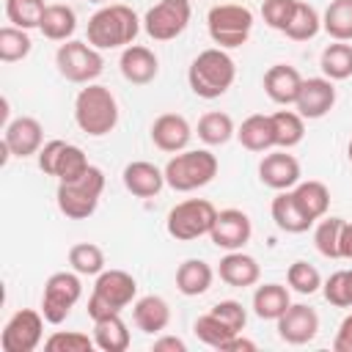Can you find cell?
<instances>
[{
    "label": "cell",
    "mask_w": 352,
    "mask_h": 352,
    "mask_svg": "<svg viewBox=\"0 0 352 352\" xmlns=\"http://www.w3.org/2000/svg\"><path fill=\"white\" fill-rule=\"evenodd\" d=\"M143 28V19L124 6V3H110L102 6L91 19H88V44L96 50H118L135 44L138 33Z\"/></svg>",
    "instance_id": "obj_1"
},
{
    "label": "cell",
    "mask_w": 352,
    "mask_h": 352,
    "mask_svg": "<svg viewBox=\"0 0 352 352\" xmlns=\"http://www.w3.org/2000/svg\"><path fill=\"white\" fill-rule=\"evenodd\" d=\"M236 80V63L223 47L198 52L187 69V82L201 99H220Z\"/></svg>",
    "instance_id": "obj_2"
},
{
    "label": "cell",
    "mask_w": 352,
    "mask_h": 352,
    "mask_svg": "<svg viewBox=\"0 0 352 352\" xmlns=\"http://www.w3.org/2000/svg\"><path fill=\"white\" fill-rule=\"evenodd\" d=\"M74 121L91 138H104L118 124V102L107 85L88 82L74 99Z\"/></svg>",
    "instance_id": "obj_3"
},
{
    "label": "cell",
    "mask_w": 352,
    "mask_h": 352,
    "mask_svg": "<svg viewBox=\"0 0 352 352\" xmlns=\"http://www.w3.org/2000/svg\"><path fill=\"white\" fill-rule=\"evenodd\" d=\"M165 184L176 192H192L198 187H206L217 176V157L209 148H184L168 160Z\"/></svg>",
    "instance_id": "obj_4"
},
{
    "label": "cell",
    "mask_w": 352,
    "mask_h": 352,
    "mask_svg": "<svg viewBox=\"0 0 352 352\" xmlns=\"http://www.w3.org/2000/svg\"><path fill=\"white\" fill-rule=\"evenodd\" d=\"M135 297H138V280L126 270H102L88 297V316L96 322L121 314L129 302H135Z\"/></svg>",
    "instance_id": "obj_5"
},
{
    "label": "cell",
    "mask_w": 352,
    "mask_h": 352,
    "mask_svg": "<svg viewBox=\"0 0 352 352\" xmlns=\"http://www.w3.org/2000/svg\"><path fill=\"white\" fill-rule=\"evenodd\" d=\"M102 190H104V173L96 165H91L74 182H60L58 184V192H55V201H58L60 214H66L69 220H85V217H91L96 212V206H99Z\"/></svg>",
    "instance_id": "obj_6"
},
{
    "label": "cell",
    "mask_w": 352,
    "mask_h": 352,
    "mask_svg": "<svg viewBox=\"0 0 352 352\" xmlns=\"http://www.w3.org/2000/svg\"><path fill=\"white\" fill-rule=\"evenodd\" d=\"M209 38L223 50H236L250 38L253 30V11L242 3H220L212 6L206 14Z\"/></svg>",
    "instance_id": "obj_7"
},
{
    "label": "cell",
    "mask_w": 352,
    "mask_h": 352,
    "mask_svg": "<svg viewBox=\"0 0 352 352\" xmlns=\"http://www.w3.org/2000/svg\"><path fill=\"white\" fill-rule=\"evenodd\" d=\"M214 217H217V209H214L212 201H206V198H187V201L176 204L168 212L165 228H168V234L173 239L192 242L198 236H209V231L214 226Z\"/></svg>",
    "instance_id": "obj_8"
},
{
    "label": "cell",
    "mask_w": 352,
    "mask_h": 352,
    "mask_svg": "<svg viewBox=\"0 0 352 352\" xmlns=\"http://www.w3.org/2000/svg\"><path fill=\"white\" fill-rule=\"evenodd\" d=\"M55 66L60 72V77H66L69 82H77V85H88L94 82L102 69H104V58H102V50L91 47L88 41H77V38H69L58 47L55 52Z\"/></svg>",
    "instance_id": "obj_9"
},
{
    "label": "cell",
    "mask_w": 352,
    "mask_h": 352,
    "mask_svg": "<svg viewBox=\"0 0 352 352\" xmlns=\"http://www.w3.org/2000/svg\"><path fill=\"white\" fill-rule=\"evenodd\" d=\"M82 297L80 272H52L41 292V314L50 324H60Z\"/></svg>",
    "instance_id": "obj_10"
},
{
    "label": "cell",
    "mask_w": 352,
    "mask_h": 352,
    "mask_svg": "<svg viewBox=\"0 0 352 352\" xmlns=\"http://www.w3.org/2000/svg\"><path fill=\"white\" fill-rule=\"evenodd\" d=\"M190 16V0H160L143 14V30L154 41H170L187 30Z\"/></svg>",
    "instance_id": "obj_11"
},
{
    "label": "cell",
    "mask_w": 352,
    "mask_h": 352,
    "mask_svg": "<svg viewBox=\"0 0 352 352\" xmlns=\"http://www.w3.org/2000/svg\"><path fill=\"white\" fill-rule=\"evenodd\" d=\"M44 314L36 308H19L0 333L3 352H33L44 336Z\"/></svg>",
    "instance_id": "obj_12"
},
{
    "label": "cell",
    "mask_w": 352,
    "mask_h": 352,
    "mask_svg": "<svg viewBox=\"0 0 352 352\" xmlns=\"http://www.w3.org/2000/svg\"><path fill=\"white\" fill-rule=\"evenodd\" d=\"M300 162L294 154H289V148H278V151H267L258 162V182L270 190H292L300 184Z\"/></svg>",
    "instance_id": "obj_13"
},
{
    "label": "cell",
    "mask_w": 352,
    "mask_h": 352,
    "mask_svg": "<svg viewBox=\"0 0 352 352\" xmlns=\"http://www.w3.org/2000/svg\"><path fill=\"white\" fill-rule=\"evenodd\" d=\"M250 234H253V223L242 209H223L214 217L209 239L220 250H242L250 242Z\"/></svg>",
    "instance_id": "obj_14"
},
{
    "label": "cell",
    "mask_w": 352,
    "mask_h": 352,
    "mask_svg": "<svg viewBox=\"0 0 352 352\" xmlns=\"http://www.w3.org/2000/svg\"><path fill=\"white\" fill-rule=\"evenodd\" d=\"M319 333V314L305 305V302H292L280 316H278V336L286 344H308Z\"/></svg>",
    "instance_id": "obj_15"
},
{
    "label": "cell",
    "mask_w": 352,
    "mask_h": 352,
    "mask_svg": "<svg viewBox=\"0 0 352 352\" xmlns=\"http://www.w3.org/2000/svg\"><path fill=\"white\" fill-rule=\"evenodd\" d=\"M336 104V85L333 80L327 77H308L302 80V88H300V96L294 102L297 113L308 121H316V118H324Z\"/></svg>",
    "instance_id": "obj_16"
},
{
    "label": "cell",
    "mask_w": 352,
    "mask_h": 352,
    "mask_svg": "<svg viewBox=\"0 0 352 352\" xmlns=\"http://www.w3.org/2000/svg\"><path fill=\"white\" fill-rule=\"evenodd\" d=\"M190 138H192V126L179 113H162L151 124V143L160 151L179 154V151H184L190 146Z\"/></svg>",
    "instance_id": "obj_17"
},
{
    "label": "cell",
    "mask_w": 352,
    "mask_h": 352,
    "mask_svg": "<svg viewBox=\"0 0 352 352\" xmlns=\"http://www.w3.org/2000/svg\"><path fill=\"white\" fill-rule=\"evenodd\" d=\"M3 143L11 148L14 157H33L38 154V148L44 146V129L38 124V118L33 116H19L14 121L6 124L3 129Z\"/></svg>",
    "instance_id": "obj_18"
},
{
    "label": "cell",
    "mask_w": 352,
    "mask_h": 352,
    "mask_svg": "<svg viewBox=\"0 0 352 352\" xmlns=\"http://www.w3.org/2000/svg\"><path fill=\"white\" fill-rule=\"evenodd\" d=\"M118 69L126 82L148 85L160 74V60H157L154 50H148L143 44H129V47H124V52L118 58Z\"/></svg>",
    "instance_id": "obj_19"
},
{
    "label": "cell",
    "mask_w": 352,
    "mask_h": 352,
    "mask_svg": "<svg viewBox=\"0 0 352 352\" xmlns=\"http://www.w3.org/2000/svg\"><path fill=\"white\" fill-rule=\"evenodd\" d=\"M302 88V74L289 63H275L264 72V94L275 104H294Z\"/></svg>",
    "instance_id": "obj_20"
},
{
    "label": "cell",
    "mask_w": 352,
    "mask_h": 352,
    "mask_svg": "<svg viewBox=\"0 0 352 352\" xmlns=\"http://www.w3.org/2000/svg\"><path fill=\"white\" fill-rule=\"evenodd\" d=\"M121 182H124V187H126L135 198H154V195H160V190L165 187V170L157 168L154 162L135 160V162H129V165L124 168Z\"/></svg>",
    "instance_id": "obj_21"
},
{
    "label": "cell",
    "mask_w": 352,
    "mask_h": 352,
    "mask_svg": "<svg viewBox=\"0 0 352 352\" xmlns=\"http://www.w3.org/2000/svg\"><path fill=\"white\" fill-rule=\"evenodd\" d=\"M217 275H220L223 283H228L234 289H248V286L258 283L261 267H258V261L253 256H248L242 250H226V256L220 258Z\"/></svg>",
    "instance_id": "obj_22"
},
{
    "label": "cell",
    "mask_w": 352,
    "mask_h": 352,
    "mask_svg": "<svg viewBox=\"0 0 352 352\" xmlns=\"http://www.w3.org/2000/svg\"><path fill=\"white\" fill-rule=\"evenodd\" d=\"M132 322L148 336H160L170 324V305L160 294H146L132 302Z\"/></svg>",
    "instance_id": "obj_23"
},
{
    "label": "cell",
    "mask_w": 352,
    "mask_h": 352,
    "mask_svg": "<svg viewBox=\"0 0 352 352\" xmlns=\"http://www.w3.org/2000/svg\"><path fill=\"white\" fill-rule=\"evenodd\" d=\"M236 138L248 151L264 154L275 148V129H272V118L264 113H253L248 116L239 126H236Z\"/></svg>",
    "instance_id": "obj_24"
},
{
    "label": "cell",
    "mask_w": 352,
    "mask_h": 352,
    "mask_svg": "<svg viewBox=\"0 0 352 352\" xmlns=\"http://www.w3.org/2000/svg\"><path fill=\"white\" fill-rule=\"evenodd\" d=\"M270 214L275 220V226L286 234H302L314 226V220L305 217V212L297 206L292 190H280L275 198H272V206H270Z\"/></svg>",
    "instance_id": "obj_25"
},
{
    "label": "cell",
    "mask_w": 352,
    "mask_h": 352,
    "mask_svg": "<svg viewBox=\"0 0 352 352\" xmlns=\"http://www.w3.org/2000/svg\"><path fill=\"white\" fill-rule=\"evenodd\" d=\"M212 280H214V270L204 258H187L176 270V289L184 297L206 294L212 289Z\"/></svg>",
    "instance_id": "obj_26"
},
{
    "label": "cell",
    "mask_w": 352,
    "mask_h": 352,
    "mask_svg": "<svg viewBox=\"0 0 352 352\" xmlns=\"http://www.w3.org/2000/svg\"><path fill=\"white\" fill-rule=\"evenodd\" d=\"M41 36L50 38V41H69L77 30V14L72 6L66 3H50L44 16H41V25H38Z\"/></svg>",
    "instance_id": "obj_27"
},
{
    "label": "cell",
    "mask_w": 352,
    "mask_h": 352,
    "mask_svg": "<svg viewBox=\"0 0 352 352\" xmlns=\"http://www.w3.org/2000/svg\"><path fill=\"white\" fill-rule=\"evenodd\" d=\"M292 195L297 201V206L305 212L308 220H322L330 209V190L324 182H316V179H308V182H300L297 187H292Z\"/></svg>",
    "instance_id": "obj_28"
},
{
    "label": "cell",
    "mask_w": 352,
    "mask_h": 352,
    "mask_svg": "<svg viewBox=\"0 0 352 352\" xmlns=\"http://www.w3.org/2000/svg\"><path fill=\"white\" fill-rule=\"evenodd\" d=\"M289 305H292V294H289V286L283 283H264V286H256L253 292V314L258 319L278 322V316Z\"/></svg>",
    "instance_id": "obj_29"
},
{
    "label": "cell",
    "mask_w": 352,
    "mask_h": 352,
    "mask_svg": "<svg viewBox=\"0 0 352 352\" xmlns=\"http://www.w3.org/2000/svg\"><path fill=\"white\" fill-rule=\"evenodd\" d=\"M94 341H96V349H102V352H126L132 338H129V327L121 319V314L96 319L94 322Z\"/></svg>",
    "instance_id": "obj_30"
},
{
    "label": "cell",
    "mask_w": 352,
    "mask_h": 352,
    "mask_svg": "<svg viewBox=\"0 0 352 352\" xmlns=\"http://www.w3.org/2000/svg\"><path fill=\"white\" fill-rule=\"evenodd\" d=\"M275 129V148H294L305 138V118L297 110H278L270 116Z\"/></svg>",
    "instance_id": "obj_31"
},
{
    "label": "cell",
    "mask_w": 352,
    "mask_h": 352,
    "mask_svg": "<svg viewBox=\"0 0 352 352\" xmlns=\"http://www.w3.org/2000/svg\"><path fill=\"white\" fill-rule=\"evenodd\" d=\"M319 66H322V74L327 80H346L352 77V44L349 41H333L322 50V58H319Z\"/></svg>",
    "instance_id": "obj_32"
},
{
    "label": "cell",
    "mask_w": 352,
    "mask_h": 352,
    "mask_svg": "<svg viewBox=\"0 0 352 352\" xmlns=\"http://www.w3.org/2000/svg\"><path fill=\"white\" fill-rule=\"evenodd\" d=\"M322 30L333 41H352V0H330L322 14Z\"/></svg>",
    "instance_id": "obj_33"
},
{
    "label": "cell",
    "mask_w": 352,
    "mask_h": 352,
    "mask_svg": "<svg viewBox=\"0 0 352 352\" xmlns=\"http://www.w3.org/2000/svg\"><path fill=\"white\" fill-rule=\"evenodd\" d=\"M236 135V126H234V118L228 113H220V110H209L198 118V138L206 143V146H223L228 143L231 138Z\"/></svg>",
    "instance_id": "obj_34"
},
{
    "label": "cell",
    "mask_w": 352,
    "mask_h": 352,
    "mask_svg": "<svg viewBox=\"0 0 352 352\" xmlns=\"http://www.w3.org/2000/svg\"><path fill=\"white\" fill-rule=\"evenodd\" d=\"M319 30H322V16H319V11H316L311 3L297 0L294 16H292V22L286 25L283 36L292 38V41H308V38H314Z\"/></svg>",
    "instance_id": "obj_35"
},
{
    "label": "cell",
    "mask_w": 352,
    "mask_h": 352,
    "mask_svg": "<svg viewBox=\"0 0 352 352\" xmlns=\"http://www.w3.org/2000/svg\"><path fill=\"white\" fill-rule=\"evenodd\" d=\"M30 50H33V41H30L28 30H22L16 25L0 28V60L3 63H16V60L28 58Z\"/></svg>",
    "instance_id": "obj_36"
},
{
    "label": "cell",
    "mask_w": 352,
    "mask_h": 352,
    "mask_svg": "<svg viewBox=\"0 0 352 352\" xmlns=\"http://www.w3.org/2000/svg\"><path fill=\"white\" fill-rule=\"evenodd\" d=\"M69 264L80 275H99L104 270V250L94 242H77L69 248Z\"/></svg>",
    "instance_id": "obj_37"
},
{
    "label": "cell",
    "mask_w": 352,
    "mask_h": 352,
    "mask_svg": "<svg viewBox=\"0 0 352 352\" xmlns=\"http://www.w3.org/2000/svg\"><path fill=\"white\" fill-rule=\"evenodd\" d=\"M192 333H195V338H198L201 344H206V346H212V349H223L226 341H228L231 336H236V333H234L226 322H220L212 311H209V314H201V316L195 319Z\"/></svg>",
    "instance_id": "obj_38"
},
{
    "label": "cell",
    "mask_w": 352,
    "mask_h": 352,
    "mask_svg": "<svg viewBox=\"0 0 352 352\" xmlns=\"http://www.w3.org/2000/svg\"><path fill=\"white\" fill-rule=\"evenodd\" d=\"M47 11L44 0H6V16L11 25L22 30H33L41 25V16Z\"/></svg>",
    "instance_id": "obj_39"
},
{
    "label": "cell",
    "mask_w": 352,
    "mask_h": 352,
    "mask_svg": "<svg viewBox=\"0 0 352 352\" xmlns=\"http://www.w3.org/2000/svg\"><path fill=\"white\" fill-rule=\"evenodd\" d=\"M344 217H322L319 226L314 228V245L324 258H341L338 245H341V231H344Z\"/></svg>",
    "instance_id": "obj_40"
},
{
    "label": "cell",
    "mask_w": 352,
    "mask_h": 352,
    "mask_svg": "<svg viewBox=\"0 0 352 352\" xmlns=\"http://www.w3.org/2000/svg\"><path fill=\"white\" fill-rule=\"evenodd\" d=\"M286 283H289V289L297 292V294H314V292L322 289V275H319V270H316L314 264H308V261H294V264H289V270H286Z\"/></svg>",
    "instance_id": "obj_41"
},
{
    "label": "cell",
    "mask_w": 352,
    "mask_h": 352,
    "mask_svg": "<svg viewBox=\"0 0 352 352\" xmlns=\"http://www.w3.org/2000/svg\"><path fill=\"white\" fill-rule=\"evenodd\" d=\"M94 346H96L94 336H85L80 330H55L44 341L47 352H91Z\"/></svg>",
    "instance_id": "obj_42"
},
{
    "label": "cell",
    "mask_w": 352,
    "mask_h": 352,
    "mask_svg": "<svg viewBox=\"0 0 352 352\" xmlns=\"http://www.w3.org/2000/svg\"><path fill=\"white\" fill-rule=\"evenodd\" d=\"M88 168H91V162H88V157H85V151H82L80 146H74V143H66V148H63V154H60V162H58L55 179H58V182H74V179H80Z\"/></svg>",
    "instance_id": "obj_43"
},
{
    "label": "cell",
    "mask_w": 352,
    "mask_h": 352,
    "mask_svg": "<svg viewBox=\"0 0 352 352\" xmlns=\"http://www.w3.org/2000/svg\"><path fill=\"white\" fill-rule=\"evenodd\" d=\"M297 8V0H264L261 3V16L272 30H286V25L292 22Z\"/></svg>",
    "instance_id": "obj_44"
},
{
    "label": "cell",
    "mask_w": 352,
    "mask_h": 352,
    "mask_svg": "<svg viewBox=\"0 0 352 352\" xmlns=\"http://www.w3.org/2000/svg\"><path fill=\"white\" fill-rule=\"evenodd\" d=\"M212 314H214L220 322H226L234 333H242L245 324H248V311H245V305L236 302V300H220L217 305H212Z\"/></svg>",
    "instance_id": "obj_45"
},
{
    "label": "cell",
    "mask_w": 352,
    "mask_h": 352,
    "mask_svg": "<svg viewBox=\"0 0 352 352\" xmlns=\"http://www.w3.org/2000/svg\"><path fill=\"white\" fill-rule=\"evenodd\" d=\"M63 148H66V140H60V138L47 140V143L38 148L36 160H38V168H41L44 176H55V173H58V162H60Z\"/></svg>",
    "instance_id": "obj_46"
},
{
    "label": "cell",
    "mask_w": 352,
    "mask_h": 352,
    "mask_svg": "<svg viewBox=\"0 0 352 352\" xmlns=\"http://www.w3.org/2000/svg\"><path fill=\"white\" fill-rule=\"evenodd\" d=\"M322 292H324V300L336 308H349V300H346V286H344V270L333 272L324 283H322Z\"/></svg>",
    "instance_id": "obj_47"
},
{
    "label": "cell",
    "mask_w": 352,
    "mask_h": 352,
    "mask_svg": "<svg viewBox=\"0 0 352 352\" xmlns=\"http://www.w3.org/2000/svg\"><path fill=\"white\" fill-rule=\"evenodd\" d=\"M333 349L336 352H352V314H346L336 330V338H333Z\"/></svg>",
    "instance_id": "obj_48"
},
{
    "label": "cell",
    "mask_w": 352,
    "mask_h": 352,
    "mask_svg": "<svg viewBox=\"0 0 352 352\" xmlns=\"http://www.w3.org/2000/svg\"><path fill=\"white\" fill-rule=\"evenodd\" d=\"M151 349L154 352H184L187 344L182 338H176V336H160V338H154Z\"/></svg>",
    "instance_id": "obj_49"
},
{
    "label": "cell",
    "mask_w": 352,
    "mask_h": 352,
    "mask_svg": "<svg viewBox=\"0 0 352 352\" xmlns=\"http://www.w3.org/2000/svg\"><path fill=\"white\" fill-rule=\"evenodd\" d=\"M253 349H256V344L248 341V338H242V336L236 333V336H231V338L226 341V346H223L220 352H253Z\"/></svg>",
    "instance_id": "obj_50"
},
{
    "label": "cell",
    "mask_w": 352,
    "mask_h": 352,
    "mask_svg": "<svg viewBox=\"0 0 352 352\" xmlns=\"http://www.w3.org/2000/svg\"><path fill=\"white\" fill-rule=\"evenodd\" d=\"M338 256L352 261V223H344V231H341V245H338Z\"/></svg>",
    "instance_id": "obj_51"
},
{
    "label": "cell",
    "mask_w": 352,
    "mask_h": 352,
    "mask_svg": "<svg viewBox=\"0 0 352 352\" xmlns=\"http://www.w3.org/2000/svg\"><path fill=\"white\" fill-rule=\"evenodd\" d=\"M344 286H346V300L352 308V270H344Z\"/></svg>",
    "instance_id": "obj_52"
},
{
    "label": "cell",
    "mask_w": 352,
    "mask_h": 352,
    "mask_svg": "<svg viewBox=\"0 0 352 352\" xmlns=\"http://www.w3.org/2000/svg\"><path fill=\"white\" fill-rule=\"evenodd\" d=\"M346 157H349V162H352V138H349V143H346Z\"/></svg>",
    "instance_id": "obj_53"
},
{
    "label": "cell",
    "mask_w": 352,
    "mask_h": 352,
    "mask_svg": "<svg viewBox=\"0 0 352 352\" xmlns=\"http://www.w3.org/2000/svg\"><path fill=\"white\" fill-rule=\"evenodd\" d=\"M88 3H107V0H88Z\"/></svg>",
    "instance_id": "obj_54"
}]
</instances>
